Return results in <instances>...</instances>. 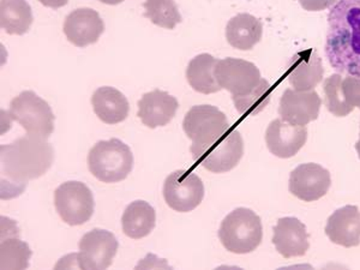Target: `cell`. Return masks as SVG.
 Wrapping results in <instances>:
<instances>
[{
    "mask_svg": "<svg viewBox=\"0 0 360 270\" xmlns=\"http://www.w3.org/2000/svg\"><path fill=\"white\" fill-rule=\"evenodd\" d=\"M53 147L46 139L27 135L0 147L1 198L21 195L29 180L37 179L53 165Z\"/></svg>",
    "mask_w": 360,
    "mask_h": 270,
    "instance_id": "obj_1",
    "label": "cell"
},
{
    "mask_svg": "<svg viewBox=\"0 0 360 270\" xmlns=\"http://www.w3.org/2000/svg\"><path fill=\"white\" fill-rule=\"evenodd\" d=\"M326 56L340 74L360 77V0H340L329 11Z\"/></svg>",
    "mask_w": 360,
    "mask_h": 270,
    "instance_id": "obj_2",
    "label": "cell"
},
{
    "mask_svg": "<svg viewBox=\"0 0 360 270\" xmlns=\"http://www.w3.org/2000/svg\"><path fill=\"white\" fill-rule=\"evenodd\" d=\"M214 72L221 89L232 94L234 107L240 115H256L269 103L271 86L254 63L225 58L217 60Z\"/></svg>",
    "mask_w": 360,
    "mask_h": 270,
    "instance_id": "obj_3",
    "label": "cell"
},
{
    "mask_svg": "<svg viewBox=\"0 0 360 270\" xmlns=\"http://www.w3.org/2000/svg\"><path fill=\"white\" fill-rule=\"evenodd\" d=\"M89 172L101 183L127 179L134 167L131 149L118 139L98 141L88 154Z\"/></svg>",
    "mask_w": 360,
    "mask_h": 270,
    "instance_id": "obj_4",
    "label": "cell"
},
{
    "mask_svg": "<svg viewBox=\"0 0 360 270\" xmlns=\"http://www.w3.org/2000/svg\"><path fill=\"white\" fill-rule=\"evenodd\" d=\"M219 239L224 248L232 254L252 252L262 243L261 217L251 209H234L222 220Z\"/></svg>",
    "mask_w": 360,
    "mask_h": 270,
    "instance_id": "obj_5",
    "label": "cell"
},
{
    "mask_svg": "<svg viewBox=\"0 0 360 270\" xmlns=\"http://www.w3.org/2000/svg\"><path fill=\"white\" fill-rule=\"evenodd\" d=\"M190 152L197 164L209 172L232 171L244 155V141L239 131L229 129L225 135L205 146L191 144Z\"/></svg>",
    "mask_w": 360,
    "mask_h": 270,
    "instance_id": "obj_6",
    "label": "cell"
},
{
    "mask_svg": "<svg viewBox=\"0 0 360 270\" xmlns=\"http://www.w3.org/2000/svg\"><path fill=\"white\" fill-rule=\"evenodd\" d=\"M6 115L16 120L28 135L49 139L54 131V115L47 101L32 90L22 91L10 103Z\"/></svg>",
    "mask_w": 360,
    "mask_h": 270,
    "instance_id": "obj_7",
    "label": "cell"
},
{
    "mask_svg": "<svg viewBox=\"0 0 360 270\" xmlns=\"http://www.w3.org/2000/svg\"><path fill=\"white\" fill-rule=\"evenodd\" d=\"M54 205L63 221L79 226L89 221L94 213V196L81 181H66L54 191Z\"/></svg>",
    "mask_w": 360,
    "mask_h": 270,
    "instance_id": "obj_8",
    "label": "cell"
},
{
    "mask_svg": "<svg viewBox=\"0 0 360 270\" xmlns=\"http://www.w3.org/2000/svg\"><path fill=\"white\" fill-rule=\"evenodd\" d=\"M183 129L193 146H205L225 135L231 124L225 113L210 105H198L188 110Z\"/></svg>",
    "mask_w": 360,
    "mask_h": 270,
    "instance_id": "obj_9",
    "label": "cell"
},
{
    "mask_svg": "<svg viewBox=\"0 0 360 270\" xmlns=\"http://www.w3.org/2000/svg\"><path fill=\"white\" fill-rule=\"evenodd\" d=\"M162 193L169 208L178 213H188L203 201L205 185L195 173L178 169L165 179Z\"/></svg>",
    "mask_w": 360,
    "mask_h": 270,
    "instance_id": "obj_10",
    "label": "cell"
},
{
    "mask_svg": "<svg viewBox=\"0 0 360 270\" xmlns=\"http://www.w3.org/2000/svg\"><path fill=\"white\" fill-rule=\"evenodd\" d=\"M118 248L115 234L106 229H94L84 234L78 243L77 266L82 269H107L112 266Z\"/></svg>",
    "mask_w": 360,
    "mask_h": 270,
    "instance_id": "obj_11",
    "label": "cell"
},
{
    "mask_svg": "<svg viewBox=\"0 0 360 270\" xmlns=\"http://www.w3.org/2000/svg\"><path fill=\"white\" fill-rule=\"evenodd\" d=\"M330 173L319 164H302L290 176V193L303 202H315L327 195Z\"/></svg>",
    "mask_w": 360,
    "mask_h": 270,
    "instance_id": "obj_12",
    "label": "cell"
},
{
    "mask_svg": "<svg viewBox=\"0 0 360 270\" xmlns=\"http://www.w3.org/2000/svg\"><path fill=\"white\" fill-rule=\"evenodd\" d=\"M321 98L315 90L286 89L280 100L278 115L287 123L305 127L319 118Z\"/></svg>",
    "mask_w": 360,
    "mask_h": 270,
    "instance_id": "obj_13",
    "label": "cell"
},
{
    "mask_svg": "<svg viewBox=\"0 0 360 270\" xmlns=\"http://www.w3.org/2000/svg\"><path fill=\"white\" fill-rule=\"evenodd\" d=\"M63 30L69 42L84 49L98 41L105 30V23L93 8H76L66 16Z\"/></svg>",
    "mask_w": 360,
    "mask_h": 270,
    "instance_id": "obj_14",
    "label": "cell"
},
{
    "mask_svg": "<svg viewBox=\"0 0 360 270\" xmlns=\"http://www.w3.org/2000/svg\"><path fill=\"white\" fill-rule=\"evenodd\" d=\"M307 127L287 123L283 119H275L266 131V147L271 154L281 159L295 156L307 143Z\"/></svg>",
    "mask_w": 360,
    "mask_h": 270,
    "instance_id": "obj_15",
    "label": "cell"
},
{
    "mask_svg": "<svg viewBox=\"0 0 360 270\" xmlns=\"http://www.w3.org/2000/svg\"><path fill=\"white\" fill-rule=\"evenodd\" d=\"M323 75L322 58L316 49H311L295 54L287 69L288 82L298 91L315 89L317 84L322 82Z\"/></svg>",
    "mask_w": 360,
    "mask_h": 270,
    "instance_id": "obj_16",
    "label": "cell"
},
{
    "mask_svg": "<svg viewBox=\"0 0 360 270\" xmlns=\"http://www.w3.org/2000/svg\"><path fill=\"white\" fill-rule=\"evenodd\" d=\"M273 244L283 258L302 257L310 248L307 227L297 217H281L274 227Z\"/></svg>",
    "mask_w": 360,
    "mask_h": 270,
    "instance_id": "obj_17",
    "label": "cell"
},
{
    "mask_svg": "<svg viewBox=\"0 0 360 270\" xmlns=\"http://www.w3.org/2000/svg\"><path fill=\"white\" fill-rule=\"evenodd\" d=\"M178 100L164 90L155 89L142 96L139 101L137 115L149 129L166 127L176 117Z\"/></svg>",
    "mask_w": 360,
    "mask_h": 270,
    "instance_id": "obj_18",
    "label": "cell"
},
{
    "mask_svg": "<svg viewBox=\"0 0 360 270\" xmlns=\"http://www.w3.org/2000/svg\"><path fill=\"white\" fill-rule=\"evenodd\" d=\"M334 244L344 248L360 245V212L356 205H345L328 219L324 229Z\"/></svg>",
    "mask_w": 360,
    "mask_h": 270,
    "instance_id": "obj_19",
    "label": "cell"
},
{
    "mask_svg": "<svg viewBox=\"0 0 360 270\" xmlns=\"http://www.w3.org/2000/svg\"><path fill=\"white\" fill-rule=\"evenodd\" d=\"M91 105L98 118L108 125L122 123L130 112L127 96L113 86H101L95 90Z\"/></svg>",
    "mask_w": 360,
    "mask_h": 270,
    "instance_id": "obj_20",
    "label": "cell"
},
{
    "mask_svg": "<svg viewBox=\"0 0 360 270\" xmlns=\"http://www.w3.org/2000/svg\"><path fill=\"white\" fill-rule=\"evenodd\" d=\"M262 22L250 13L232 17L226 27V39L229 45L239 51H250L261 41Z\"/></svg>",
    "mask_w": 360,
    "mask_h": 270,
    "instance_id": "obj_21",
    "label": "cell"
},
{
    "mask_svg": "<svg viewBox=\"0 0 360 270\" xmlns=\"http://www.w3.org/2000/svg\"><path fill=\"white\" fill-rule=\"evenodd\" d=\"M156 225V212L146 201H135L127 205L122 217L123 232L131 239H142L152 233Z\"/></svg>",
    "mask_w": 360,
    "mask_h": 270,
    "instance_id": "obj_22",
    "label": "cell"
},
{
    "mask_svg": "<svg viewBox=\"0 0 360 270\" xmlns=\"http://www.w3.org/2000/svg\"><path fill=\"white\" fill-rule=\"evenodd\" d=\"M217 59L212 54H198L188 63L186 68V79L188 84L201 94H214L221 90L215 78V66Z\"/></svg>",
    "mask_w": 360,
    "mask_h": 270,
    "instance_id": "obj_23",
    "label": "cell"
},
{
    "mask_svg": "<svg viewBox=\"0 0 360 270\" xmlns=\"http://www.w3.org/2000/svg\"><path fill=\"white\" fill-rule=\"evenodd\" d=\"M34 17L27 0H0V27L10 35H25Z\"/></svg>",
    "mask_w": 360,
    "mask_h": 270,
    "instance_id": "obj_24",
    "label": "cell"
},
{
    "mask_svg": "<svg viewBox=\"0 0 360 270\" xmlns=\"http://www.w3.org/2000/svg\"><path fill=\"white\" fill-rule=\"evenodd\" d=\"M144 17L161 28L174 29L181 22V15L174 0H146Z\"/></svg>",
    "mask_w": 360,
    "mask_h": 270,
    "instance_id": "obj_25",
    "label": "cell"
},
{
    "mask_svg": "<svg viewBox=\"0 0 360 270\" xmlns=\"http://www.w3.org/2000/svg\"><path fill=\"white\" fill-rule=\"evenodd\" d=\"M32 250L18 238L4 239L0 243V268L1 269H27Z\"/></svg>",
    "mask_w": 360,
    "mask_h": 270,
    "instance_id": "obj_26",
    "label": "cell"
},
{
    "mask_svg": "<svg viewBox=\"0 0 360 270\" xmlns=\"http://www.w3.org/2000/svg\"><path fill=\"white\" fill-rule=\"evenodd\" d=\"M324 103L328 111L335 117H346L352 113L353 110L348 106L342 93V77L341 75H332L324 81Z\"/></svg>",
    "mask_w": 360,
    "mask_h": 270,
    "instance_id": "obj_27",
    "label": "cell"
},
{
    "mask_svg": "<svg viewBox=\"0 0 360 270\" xmlns=\"http://www.w3.org/2000/svg\"><path fill=\"white\" fill-rule=\"evenodd\" d=\"M342 93L348 106L352 110L360 108V77L348 76L342 78Z\"/></svg>",
    "mask_w": 360,
    "mask_h": 270,
    "instance_id": "obj_28",
    "label": "cell"
},
{
    "mask_svg": "<svg viewBox=\"0 0 360 270\" xmlns=\"http://www.w3.org/2000/svg\"><path fill=\"white\" fill-rule=\"evenodd\" d=\"M339 1L340 0H299L302 8L307 11H322Z\"/></svg>",
    "mask_w": 360,
    "mask_h": 270,
    "instance_id": "obj_29",
    "label": "cell"
},
{
    "mask_svg": "<svg viewBox=\"0 0 360 270\" xmlns=\"http://www.w3.org/2000/svg\"><path fill=\"white\" fill-rule=\"evenodd\" d=\"M39 1L46 8H54V10L63 8L69 3V0H39Z\"/></svg>",
    "mask_w": 360,
    "mask_h": 270,
    "instance_id": "obj_30",
    "label": "cell"
},
{
    "mask_svg": "<svg viewBox=\"0 0 360 270\" xmlns=\"http://www.w3.org/2000/svg\"><path fill=\"white\" fill-rule=\"evenodd\" d=\"M98 1L107 5H118L123 3L124 0H98Z\"/></svg>",
    "mask_w": 360,
    "mask_h": 270,
    "instance_id": "obj_31",
    "label": "cell"
},
{
    "mask_svg": "<svg viewBox=\"0 0 360 270\" xmlns=\"http://www.w3.org/2000/svg\"><path fill=\"white\" fill-rule=\"evenodd\" d=\"M356 153H358V156H359L360 159V135H359V139H358V142L356 143Z\"/></svg>",
    "mask_w": 360,
    "mask_h": 270,
    "instance_id": "obj_32",
    "label": "cell"
}]
</instances>
